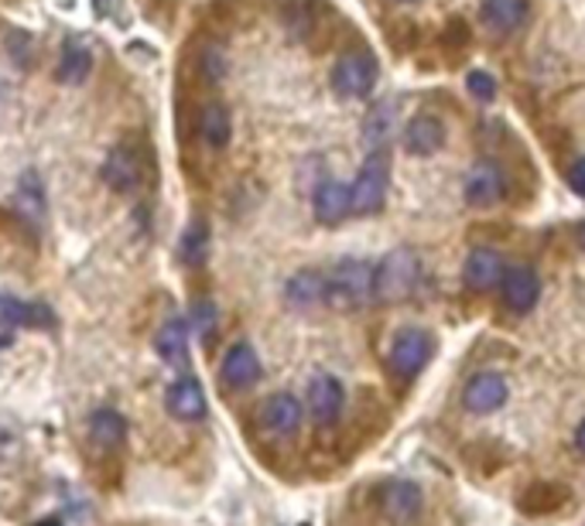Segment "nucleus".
<instances>
[{
	"label": "nucleus",
	"instance_id": "1",
	"mask_svg": "<svg viewBox=\"0 0 585 526\" xmlns=\"http://www.w3.org/2000/svg\"><path fill=\"white\" fill-rule=\"evenodd\" d=\"M418 285H422V257L411 247L391 250L373 267V301L381 304H401L415 298Z\"/></svg>",
	"mask_w": 585,
	"mask_h": 526
},
{
	"label": "nucleus",
	"instance_id": "2",
	"mask_svg": "<svg viewBox=\"0 0 585 526\" xmlns=\"http://www.w3.org/2000/svg\"><path fill=\"white\" fill-rule=\"evenodd\" d=\"M322 301L336 311H357L366 301H373V267L353 257L329 267Z\"/></svg>",
	"mask_w": 585,
	"mask_h": 526
},
{
	"label": "nucleus",
	"instance_id": "3",
	"mask_svg": "<svg viewBox=\"0 0 585 526\" xmlns=\"http://www.w3.org/2000/svg\"><path fill=\"white\" fill-rule=\"evenodd\" d=\"M387 189H391V161L387 154L376 148L373 154H366V161L360 164L357 179L350 185V195H353V216H373L384 208V198H387Z\"/></svg>",
	"mask_w": 585,
	"mask_h": 526
},
{
	"label": "nucleus",
	"instance_id": "4",
	"mask_svg": "<svg viewBox=\"0 0 585 526\" xmlns=\"http://www.w3.org/2000/svg\"><path fill=\"white\" fill-rule=\"evenodd\" d=\"M376 76H381V65H376L373 52H347L336 65H332V93L342 99H360L370 96L376 86Z\"/></svg>",
	"mask_w": 585,
	"mask_h": 526
},
{
	"label": "nucleus",
	"instance_id": "5",
	"mask_svg": "<svg viewBox=\"0 0 585 526\" xmlns=\"http://www.w3.org/2000/svg\"><path fill=\"white\" fill-rule=\"evenodd\" d=\"M103 182L114 192H137L148 182V151H141L134 140H120V144L103 161Z\"/></svg>",
	"mask_w": 585,
	"mask_h": 526
},
{
	"label": "nucleus",
	"instance_id": "6",
	"mask_svg": "<svg viewBox=\"0 0 585 526\" xmlns=\"http://www.w3.org/2000/svg\"><path fill=\"white\" fill-rule=\"evenodd\" d=\"M435 356V339L425 329H401L391 339V369L401 379H415Z\"/></svg>",
	"mask_w": 585,
	"mask_h": 526
},
{
	"label": "nucleus",
	"instance_id": "7",
	"mask_svg": "<svg viewBox=\"0 0 585 526\" xmlns=\"http://www.w3.org/2000/svg\"><path fill=\"white\" fill-rule=\"evenodd\" d=\"M422 489L407 479H391L376 489V509H381L391 523L404 526L422 513Z\"/></svg>",
	"mask_w": 585,
	"mask_h": 526
},
{
	"label": "nucleus",
	"instance_id": "8",
	"mask_svg": "<svg viewBox=\"0 0 585 526\" xmlns=\"http://www.w3.org/2000/svg\"><path fill=\"white\" fill-rule=\"evenodd\" d=\"M500 294H503V304L510 311H518V314L531 311L538 304V298H541V277H538V270L524 267V264L507 267L503 280H500Z\"/></svg>",
	"mask_w": 585,
	"mask_h": 526
},
{
	"label": "nucleus",
	"instance_id": "9",
	"mask_svg": "<svg viewBox=\"0 0 585 526\" xmlns=\"http://www.w3.org/2000/svg\"><path fill=\"white\" fill-rule=\"evenodd\" d=\"M342 404H347V390L332 373H316L308 379V410H312L319 425H332L342 414Z\"/></svg>",
	"mask_w": 585,
	"mask_h": 526
},
{
	"label": "nucleus",
	"instance_id": "10",
	"mask_svg": "<svg viewBox=\"0 0 585 526\" xmlns=\"http://www.w3.org/2000/svg\"><path fill=\"white\" fill-rule=\"evenodd\" d=\"M507 379L500 373H476L466 390H462V407L469 414H493L507 400Z\"/></svg>",
	"mask_w": 585,
	"mask_h": 526
},
{
	"label": "nucleus",
	"instance_id": "11",
	"mask_svg": "<svg viewBox=\"0 0 585 526\" xmlns=\"http://www.w3.org/2000/svg\"><path fill=\"white\" fill-rule=\"evenodd\" d=\"M164 404H168V414L185 420V425H192V420H202L205 410H210V404H205V390L202 383L195 376H182L168 387L164 394Z\"/></svg>",
	"mask_w": 585,
	"mask_h": 526
},
{
	"label": "nucleus",
	"instance_id": "12",
	"mask_svg": "<svg viewBox=\"0 0 585 526\" xmlns=\"http://www.w3.org/2000/svg\"><path fill=\"white\" fill-rule=\"evenodd\" d=\"M531 18V0H479V21L497 34L521 31Z\"/></svg>",
	"mask_w": 585,
	"mask_h": 526
},
{
	"label": "nucleus",
	"instance_id": "13",
	"mask_svg": "<svg viewBox=\"0 0 585 526\" xmlns=\"http://www.w3.org/2000/svg\"><path fill=\"white\" fill-rule=\"evenodd\" d=\"M503 189H507V179L493 161L472 164L469 174H466V185H462L469 205H493V202H500Z\"/></svg>",
	"mask_w": 585,
	"mask_h": 526
},
{
	"label": "nucleus",
	"instance_id": "14",
	"mask_svg": "<svg viewBox=\"0 0 585 526\" xmlns=\"http://www.w3.org/2000/svg\"><path fill=\"white\" fill-rule=\"evenodd\" d=\"M503 257L497 250H487V247H476L466 264H462V280H466V288L472 291H493L500 288V280H503Z\"/></svg>",
	"mask_w": 585,
	"mask_h": 526
},
{
	"label": "nucleus",
	"instance_id": "15",
	"mask_svg": "<svg viewBox=\"0 0 585 526\" xmlns=\"http://www.w3.org/2000/svg\"><path fill=\"white\" fill-rule=\"evenodd\" d=\"M260 425L274 438H291L301 428V404L291 394H274L260 407Z\"/></svg>",
	"mask_w": 585,
	"mask_h": 526
},
{
	"label": "nucleus",
	"instance_id": "16",
	"mask_svg": "<svg viewBox=\"0 0 585 526\" xmlns=\"http://www.w3.org/2000/svg\"><path fill=\"white\" fill-rule=\"evenodd\" d=\"M353 216V195H350V185H342L336 179H326L319 189H316V219L322 226H339Z\"/></svg>",
	"mask_w": 585,
	"mask_h": 526
},
{
	"label": "nucleus",
	"instance_id": "17",
	"mask_svg": "<svg viewBox=\"0 0 585 526\" xmlns=\"http://www.w3.org/2000/svg\"><path fill=\"white\" fill-rule=\"evenodd\" d=\"M257 379H260V359L254 353V345L236 342L223 359V383L230 390H247Z\"/></svg>",
	"mask_w": 585,
	"mask_h": 526
},
{
	"label": "nucleus",
	"instance_id": "18",
	"mask_svg": "<svg viewBox=\"0 0 585 526\" xmlns=\"http://www.w3.org/2000/svg\"><path fill=\"white\" fill-rule=\"evenodd\" d=\"M0 325H21V329H52L55 314L49 304H31L14 294H0Z\"/></svg>",
	"mask_w": 585,
	"mask_h": 526
},
{
	"label": "nucleus",
	"instance_id": "19",
	"mask_svg": "<svg viewBox=\"0 0 585 526\" xmlns=\"http://www.w3.org/2000/svg\"><path fill=\"white\" fill-rule=\"evenodd\" d=\"M155 348L168 366L189 369V325H185V319H168L155 335Z\"/></svg>",
	"mask_w": 585,
	"mask_h": 526
},
{
	"label": "nucleus",
	"instance_id": "20",
	"mask_svg": "<svg viewBox=\"0 0 585 526\" xmlns=\"http://www.w3.org/2000/svg\"><path fill=\"white\" fill-rule=\"evenodd\" d=\"M442 144H445V124H442L438 117H432V114H422V117H415V120L404 127V148H407L411 154L428 158V154H435Z\"/></svg>",
	"mask_w": 585,
	"mask_h": 526
},
{
	"label": "nucleus",
	"instance_id": "21",
	"mask_svg": "<svg viewBox=\"0 0 585 526\" xmlns=\"http://www.w3.org/2000/svg\"><path fill=\"white\" fill-rule=\"evenodd\" d=\"M89 441L99 451H117L127 441V420L117 410H110V407L96 410L89 417Z\"/></svg>",
	"mask_w": 585,
	"mask_h": 526
},
{
	"label": "nucleus",
	"instance_id": "22",
	"mask_svg": "<svg viewBox=\"0 0 585 526\" xmlns=\"http://www.w3.org/2000/svg\"><path fill=\"white\" fill-rule=\"evenodd\" d=\"M322 294H326V270H298L285 288L291 308H312L322 301Z\"/></svg>",
	"mask_w": 585,
	"mask_h": 526
},
{
	"label": "nucleus",
	"instance_id": "23",
	"mask_svg": "<svg viewBox=\"0 0 585 526\" xmlns=\"http://www.w3.org/2000/svg\"><path fill=\"white\" fill-rule=\"evenodd\" d=\"M93 73V52L83 45V42H68L62 49V58H59V83L65 86H79L86 76Z\"/></svg>",
	"mask_w": 585,
	"mask_h": 526
},
{
	"label": "nucleus",
	"instance_id": "24",
	"mask_svg": "<svg viewBox=\"0 0 585 526\" xmlns=\"http://www.w3.org/2000/svg\"><path fill=\"white\" fill-rule=\"evenodd\" d=\"M199 133L210 148H226L230 137H233V120H230V110L223 107V103H210V107L202 110L199 117Z\"/></svg>",
	"mask_w": 585,
	"mask_h": 526
},
{
	"label": "nucleus",
	"instance_id": "25",
	"mask_svg": "<svg viewBox=\"0 0 585 526\" xmlns=\"http://www.w3.org/2000/svg\"><path fill=\"white\" fill-rule=\"evenodd\" d=\"M18 213L31 223H42L45 219V189L39 171H28L21 174V185H18Z\"/></svg>",
	"mask_w": 585,
	"mask_h": 526
},
{
	"label": "nucleus",
	"instance_id": "26",
	"mask_svg": "<svg viewBox=\"0 0 585 526\" xmlns=\"http://www.w3.org/2000/svg\"><path fill=\"white\" fill-rule=\"evenodd\" d=\"M394 120H397V103L394 99H381V103H376V107L363 120V140H366V144H373V148L384 144V140L391 137Z\"/></svg>",
	"mask_w": 585,
	"mask_h": 526
},
{
	"label": "nucleus",
	"instance_id": "27",
	"mask_svg": "<svg viewBox=\"0 0 585 526\" xmlns=\"http://www.w3.org/2000/svg\"><path fill=\"white\" fill-rule=\"evenodd\" d=\"M182 260L189 267H202L205 257H210V226H205L202 219L189 223V229L182 233V247H179Z\"/></svg>",
	"mask_w": 585,
	"mask_h": 526
},
{
	"label": "nucleus",
	"instance_id": "28",
	"mask_svg": "<svg viewBox=\"0 0 585 526\" xmlns=\"http://www.w3.org/2000/svg\"><path fill=\"white\" fill-rule=\"evenodd\" d=\"M189 329H195L202 342H210L213 332H216V304L213 301H195L192 311H189Z\"/></svg>",
	"mask_w": 585,
	"mask_h": 526
},
{
	"label": "nucleus",
	"instance_id": "29",
	"mask_svg": "<svg viewBox=\"0 0 585 526\" xmlns=\"http://www.w3.org/2000/svg\"><path fill=\"white\" fill-rule=\"evenodd\" d=\"M466 89H469L476 99L490 103V99L497 96V79L487 73V68H472V73H469V79H466Z\"/></svg>",
	"mask_w": 585,
	"mask_h": 526
},
{
	"label": "nucleus",
	"instance_id": "30",
	"mask_svg": "<svg viewBox=\"0 0 585 526\" xmlns=\"http://www.w3.org/2000/svg\"><path fill=\"white\" fill-rule=\"evenodd\" d=\"M199 68H202L205 79H210V83H220L223 73H226V55H223L216 45H210V49L202 52V58H199Z\"/></svg>",
	"mask_w": 585,
	"mask_h": 526
},
{
	"label": "nucleus",
	"instance_id": "31",
	"mask_svg": "<svg viewBox=\"0 0 585 526\" xmlns=\"http://www.w3.org/2000/svg\"><path fill=\"white\" fill-rule=\"evenodd\" d=\"M568 189L575 192V195H582L585 198V158H578V161H572V168H568Z\"/></svg>",
	"mask_w": 585,
	"mask_h": 526
},
{
	"label": "nucleus",
	"instance_id": "32",
	"mask_svg": "<svg viewBox=\"0 0 585 526\" xmlns=\"http://www.w3.org/2000/svg\"><path fill=\"white\" fill-rule=\"evenodd\" d=\"M575 448L585 454V420H582V425H578V431H575Z\"/></svg>",
	"mask_w": 585,
	"mask_h": 526
},
{
	"label": "nucleus",
	"instance_id": "33",
	"mask_svg": "<svg viewBox=\"0 0 585 526\" xmlns=\"http://www.w3.org/2000/svg\"><path fill=\"white\" fill-rule=\"evenodd\" d=\"M34 526H62L59 519H42V523H34Z\"/></svg>",
	"mask_w": 585,
	"mask_h": 526
},
{
	"label": "nucleus",
	"instance_id": "34",
	"mask_svg": "<svg viewBox=\"0 0 585 526\" xmlns=\"http://www.w3.org/2000/svg\"><path fill=\"white\" fill-rule=\"evenodd\" d=\"M578 243H582V250H585V223L578 226Z\"/></svg>",
	"mask_w": 585,
	"mask_h": 526
}]
</instances>
